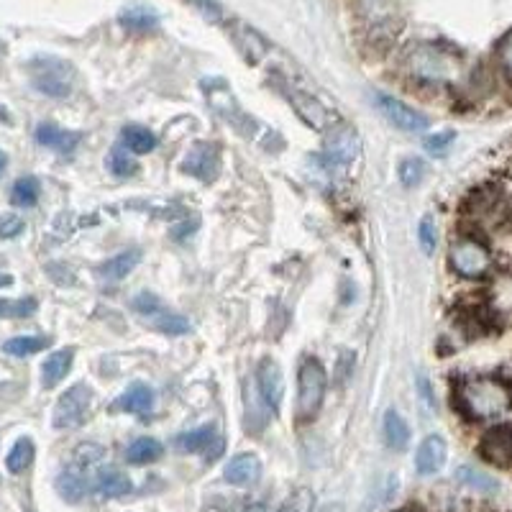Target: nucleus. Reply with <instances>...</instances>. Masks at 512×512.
<instances>
[{
    "instance_id": "obj_1",
    "label": "nucleus",
    "mask_w": 512,
    "mask_h": 512,
    "mask_svg": "<svg viewBox=\"0 0 512 512\" xmlns=\"http://www.w3.org/2000/svg\"><path fill=\"white\" fill-rule=\"evenodd\" d=\"M454 405L472 420H492L512 408V392L497 377H469L456 387Z\"/></svg>"
},
{
    "instance_id": "obj_2",
    "label": "nucleus",
    "mask_w": 512,
    "mask_h": 512,
    "mask_svg": "<svg viewBox=\"0 0 512 512\" xmlns=\"http://www.w3.org/2000/svg\"><path fill=\"white\" fill-rule=\"evenodd\" d=\"M410 75L415 80L425 82V85H443L451 82L459 75V59L443 47H433V44H420L405 59Z\"/></svg>"
},
{
    "instance_id": "obj_3",
    "label": "nucleus",
    "mask_w": 512,
    "mask_h": 512,
    "mask_svg": "<svg viewBox=\"0 0 512 512\" xmlns=\"http://www.w3.org/2000/svg\"><path fill=\"white\" fill-rule=\"evenodd\" d=\"M29 77L39 93L49 98H67L75 88V67L57 57H39L29 64Z\"/></svg>"
},
{
    "instance_id": "obj_4",
    "label": "nucleus",
    "mask_w": 512,
    "mask_h": 512,
    "mask_svg": "<svg viewBox=\"0 0 512 512\" xmlns=\"http://www.w3.org/2000/svg\"><path fill=\"white\" fill-rule=\"evenodd\" d=\"M328 374L318 359H305L297 372V418L313 420L326 397Z\"/></svg>"
},
{
    "instance_id": "obj_5",
    "label": "nucleus",
    "mask_w": 512,
    "mask_h": 512,
    "mask_svg": "<svg viewBox=\"0 0 512 512\" xmlns=\"http://www.w3.org/2000/svg\"><path fill=\"white\" fill-rule=\"evenodd\" d=\"M448 262L454 267L456 274L466 277V280H479L492 269V254L487 246L477 239H459L451 244L448 251Z\"/></svg>"
},
{
    "instance_id": "obj_6",
    "label": "nucleus",
    "mask_w": 512,
    "mask_h": 512,
    "mask_svg": "<svg viewBox=\"0 0 512 512\" xmlns=\"http://www.w3.org/2000/svg\"><path fill=\"white\" fill-rule=\"evenodd\" d=\"M90 405H93V390L85 382L72 384L70 390L64 392L54 405V428L59 431H72L80 428L88 420Z\"/></svg>"
},
{
    "instance_id": "obj_7",
    "label": "nucleus",
    "mask_w": 512,
    "mask_h": 512,
    "mask_svg": "<svg viewBox=\"0 0 512 512\" xmlns=\"http://www.w3.org/2000/svg\"><path fill=\"white\" fill-rule=\"evenodd\" d=\"M134 310L154 331L164 333V336H182V333L190 331V320L164 308L162 300L154 292H141L139 297H134Z\"/></svg>"
},
{
    "instance_id": "obj_8",
    "label": "nucleus",
    "mask_w": 512,
    "mask_h": 512,
    "mask_svg": "<svg viewBox=\"0 0 512 512\" xmlns=\"http://www.w3.org/2000/svg\"><path fill=\"white\" fill-rule=\"evenodd\" d=\"M374 100H377L379 113H382V116L387 118L392 126L400 128V131H408V134H420V131H425V128L431 126V121H428L423 113L415 111V108H410V105L402 103V100L392 98V95L377 93L374 95Z\"/></svg>"
},
{
    "instance_id": "obj_9",
    "label": "nucleus",
    "mask_w": 512,
    "mask_h": 512,
    "mask_svg": "<svg viewBox=\"0 0 512 512\" xmlns=\"http://www.w3.org/2000/svg\"><path fill=\"white\" fill-rule=\"evenodd\" d=\"M256 390L262 395L264 405L274 413H280L282 400H285V377H282L280 364L274 359H262L259 361V369H256Z\"/></svg>"
},
{
    "instance_id": "obj_10",
    "label": "nucleus",
    "mask_w": 512,
    "mask_h": 512,
    "mask_svg": "<svg viewBox=\"0 0 512 512\" xmlns=\"http://www.w3.org/2000/svg\"><path fill=\"white\" fill-rule=\"evenodd\" d=\"M182 172L203 182H213L221 172V149L216 144H195L182 159Z\"/></svg>"
},
{
    "instance_id": "obj_11",
    "label": "nucleus",
    "mask_w": 512,
    "mask_h": 512,
    "mask_svg": "<svg viewBox=\"0 0 512 512\" xmlns=\"http://www.w3.org/2000/svg\"><path fill=\"white\" fill-rule=\"evenodd\" d=\"M175 443L185 454H200L203 451V454H208V459H216L223 448L221 436H218L213 425H203V428H195V431L180 433Z\"/></svg>"
},
{
    "instance_id": "obj_12",
    "label": "nucleus",
    "mask_w": 512,
    "mask_h": 512,
    "mask_svg": "<svg viewBox=\"0 0 512 512\" xmlns=\"http://www.w3.org/2000/svg\"><path fill=\"white\" fill-rule=\"evenodd\" d=\"M479 451L489 464L512 466V425H497V428L487 431Z\"/></svg>"
},
{
    "instance_id": "obj_13",
    "label": "nucleus",
    "mask_w": 512,
    "mask_h": 512,
    "mask_svg": "<svg viewBox=\"0 0 512 512\" xmlns=\"http://www.w3.org/2000/svg\"><path fill=\"white\" fill-rule=\"evenodd\" d=\"M326 157L333 164H351L359 157V136L349 126L333 128L326 139Z\"/></svg>"
},
{
    "instance_id": "obj_14",
    "label": "nucleus",
    "mask_w": 512,
    "mask_h": 512,
    "mask_svg": "<svg viewBox=\"0 0 512 512\" xmlns=\"http://www.w3.org/2000/svg\"><path fill=\"white\" fill-rule=\"evenodd\" d=\"M446 456L448 446L441 436H425V441L418 446V454H415V469L423 477H431V474L441 472Z\"/></svg>"
},
{
    "instance_id": "obj_15",
    "label": "nucleus",
    "mask_w": 512,
    "mask_h": 512,
    "mask_svg": "<svg viewBox=\"0 0 512 512\" xmlns=\"http://www.w3.org/2000/svg\"><path fill=\"white\" fill-rule=\"evenodd\" d=\"M226 482L233 487H251L262 477V461L254 454H239L233 456L226 464Z\"/></svg>"
},
{
    "instance_id": "obj_16",
    "label": "nucleus",
    "mask_w": 512,
    "mask_h": 512,
    "mask_svg": "<svg viewBox=\"0 0 512 512\" xmlns=\"http://www.w3.org/2000/svg\"><path fill=\"white\" fill-rule=\"evenodd\" d=\"M36 141L59 154H72L77 149V144L82 141V134L67 131V128H59L57 123H39V126H36Z\"/></svg>"
},
{
    "instance_id": "obj_17",
    "label": "nucleus",
    "mask_w": 512,
    "mask_h": 512,
    "mask_svg": "<svg viewBox=\"0 0 512 512\" xmlns=\"http://www.w3.org/2000/svg\"><path fill=\"white\" fill-rule=\"evenodd\" d=\"M72 361H75V349H72V346L49 354L47 361L41 364V384H44L47 390H54V387L70 374Z\"/></svg>"
},
{
    "instance_id": "obj_18",
    "label": "nucleus",
    "mask_w": 512,
    "mask_h": 512,
    "mask_svg": "<svg viewBox=\"0 0 512 512\" xmlns=\"http://www.w3.org/2000/svg\"><path fill=\"white\" fill-rule=\"evenodd\" d=\"M139 262H141V251L139 249H126V251H121V254L111 256L108 262L100 264L98 272H100V277H103V280L121 282V280H126L128 274L134 272L136 267H139Z\"/></svg>"
},
{
    "instance_id": "obj_19",
    "label": "nucleus",
    "mask_w": 512,
    "mask_h": 512,
    "mask_svg": "<svg viewBox=\"0 0 512 512\" xmlns=\"http://www.w3.org/2000/svg\"><path fill=\"white\" fill-rule=\"evenodd\" d=\"M154 408V392L149 384L144 382H134L118 397V410H126V413H136V415H146L152 413Z\"/></svg>"
},
{
    "instance_id": "obj_20",
    "label": "nucleus",
    "mask_w": 512,
    "mask_h": 512,
    "mask_svg": "<svg viewBox=\"0 0 512 512\" xmlns=\"http://www.w3.org/2000/svg\"><path fill=\"white\" fill-rule=\"evenodd\" d=\"M85 469L80 466H67L62 474L57 477V492L67 502H80L82 497L88 495V477H85Z\"/></svg>"
},
{
    "instance_id": "obj_21",
    "label": "nucleus",
    "mask_w": 512,
    "mask_h": 512,
    "mask_svg": "<svg viewBox=\"0 0 512 512\" xmlns=\"http://www.w3.org/2000/svg\"><path fill=\"white\" fill-rule=\"evenodd\" d=\"M131 489H134V484L121 469H100L98 477H95V492L100 497H108V500L128 495Z\"/></svg>"
},
{
    "instance_id": "obj_22",
    "label": "nucleus",
    "mask_w": 512,
    "mask_h": 512,
    "mask_svg": "<svg viewBox=\"0 0 512 512\" xmlns=\"http://www.w3.org/2000/svg\"><path fill=\"white\" fill-rule=\"evenodd\" d=\"M382 431H384V441H387V446H390L392 451H405V448H408L410 428L397 410H387Z\"/></svg>"
},
{
    "instance_id": "obj_23",
    "label": "nucleus",
    "mask_w": 512,
    "mask_h": 512,
    "mask_svg": "<svg viewBox=\"0 0 512 512\" xmlns=\"http://www.w3.org/2000/svg\"><path fill=\"white\" fill-rule=\"evenodd\" d=\"M49 346H52V338L49 336H16L8 338L6 344H3V354L24 359V356H34L39 351L49 349Z\"/></svg>"
},
{
    "instance_id": "obj_24",
    "label": "nucleus",
    "mask_w": 512,
    "mask_h": 512,
    "mask_svg": "<svg viewBox=\"0 0 512 512\" xmlns=\"http://www.w3.org/2000/svg\"><path fill=\"white\" fill-rule=\"evenodd\" d=\"M121 136H123V144H126L128 152L149 154V152H154V149H157V136H154L149 128L136 126V123H131V126L123 128Z\"/></svg>"
},
{
    "instance_id": "obj_25",
    "label": "nucleus",
    "mask_w": 512,
    "mask_h": 512,
    "mask_svg": "<svg viewBox=\"0 0 512 512\" xmlns=\"http://www.w3.org/2000/svg\"><path fill=\"white\" fill-rule=\"evenodd\" d=\"M162 451L164 448L157 438H136V441L126 448V461L134 466L152 464V461H157L159 456H162Z\"/></svg>"
},
{
    "instance_id": "obj_26",
    "label": "nucleus",
    "mask_w": 512,
    "mask_h": 512,
    "mask_svg": "<svg viewBox=\"0 0 512 512\" xmlns=\"http://www.w3.org/2000/svg\"><path fill=\"white\" fill-rule=\"evenodd\" d=\"M34 456H36L34 441H31V438H18V441L13 443V448L8 451V456H6L8 472H11V474L26 472V469L31 466V461H34Z\"/></svg>"
},
{
    "instance_id": "obj_27",
    "label": "nucleus",
    "mask_w": 512,
    "mask_h": 512,
    "mask_svg": "<svg viewBox=\"0 0 512 512\" xmlns=\"http://www.w3.org/2000/svg\"><path fill=\"white\" fill-rule=\"evenodd\" d=\"M157 13L146 6H128L121 11V24L131 31H149L157 26Z\"/></svg>"
},
{
    "instance_id": "obj_28",
    "label": "nucleus",
    "mask_w": 512,
    "mask_h": 512,
    "mask_svg": "<svg viewBox=\"0 0 512 512\" xmlns=\"http://www.w3.org/2000/svg\"><path fill=\"white\" fill-rule=\"evenodd\" d=\"M39 195H41V185L36 177H21L16 180L11 190V203L16 208H34L39 203Z\"/></svg>"
},
{
    "instance_id": "obj_29",
    "label": "nucleus",
    "mask_w": 512,
    "mask_h": 512,
    "mask_svg": "<svg viewBox=\"0 0 512 512\" xmlns=\"http://www.w3.org/2000/svg\"><path fill=\"white\" fill-rule=\"evenodd\" d=\"M108 169H111L116 177H134L139 164H136V159L131 157V152H128L126 146L116 144L111 149V154H108Z\"/></svg>"
},
{
    "instance_id": "obj_30",
    "label": "nucleus",
    "mask_w": 512,
    "mask_h": 512,
    "mask_svg": "<svg viewBox=\"0 0 512 512\" xmlns=\"http://www.w3.org/2000/svg\"><path fill=\"white\" fill-rule=\"evenodd\" d=\"M456 479H459L461 484H466V487L477 489V492H495L497 489L495 479L487 477V474L479 472V469H474V466H461L459 472H456Z\"/></svg>"
},
{
    "instance_id": "obj_31",
    "label": "nucleus",
    "mask_w": 512,
    "mask_h": 512,
    "mask_svg": "<svg viewBox=\"0 0 512 512\" xmlns=\"http://www.w3.org/2000/svg\"><path fill=\"white\" fill-rule=\"evenodd\" d=\"M397 175H400L402 187H408V190H413V187H418L420 182H423V177H425V162H423V159H420V157L402 159L400 169H397Z\"/></svg>"
},
{
    "instance_id": "obj_32",
    "label": "nucleus",
    "mask_w": 512,
    "mask_h": 512,
    "mask_svg": "<svg viewBox=\"0 0 512 512\" xmlns=\"http://www.w3.org/2000/svg\"><path fill=\"white\" fill-rule=\"evenodd\" d=\"M39 303L34 297H21V300H0V318H29L36 313Z\"/></svg>"
},
{
    "instance_id": "obj_33",
    "label": "nucleus",
    "mask_w": 512,
    "mask_h": 512,
    "mask_svg": "<svg viewBox=\"0 0 512 512\" xmlns=\"http://www.w3.org/2000/svg\"><path fill=\"white\" fill-rule=\"evenodd\" d=\"M105 456L103 446H98V443H82V446L75 448V454H72V464L80 466V469H93L95 464H100Z\"/></svg>"
},
{
    "instance_id": "obj_34",
    "label": "nucleus",
    "mask_w": 512,
    "mask_h": 512,
    "mask_svg": "<svg viewBox=\"0 0 512 512\" xmlns=\"http://www.w3.org/2000/svg\"><path fill=\"white\" fill-rule=\"evenodd\" d=\"M292 98H295V105H297V111L303 113V118L308 123H313V126H323V121H326V113H323V108H320L318 103H315V100H310L308 95H300V93H295L292 95Z\"/></svg>"
},
{
    "instance_id": "obj_35",
    "label": "nucleus",
    "mask_w": 512,
    "mask_h": 512,
    "mask_svg": "<svg viewBox=\"0 0 512 512\" xmlns=\"http://www.w3.org/2000/svg\"><path fill=\"white\" fill-rule=\"evenodd\" d=\"M454 141H456V131L446 128V131H436V134L425 136V149H428L431 154H436V157H443V154L451 149Z\"/></svg>"
},
{
    "instance_id": "obj_36",
    "label": "nucleus",
    "mask_w": 512,
    "mask_h": 512,
    "mask_svg": "<svg viewBox=\"0 0 512 512\" xmlns=\"http://www.w3.org/2000/svg\"><path fill=\"white\" fill-rule=\"evenodd\" d=\"M313 510V492L310 489H297L295 495L287 497L285 505L280 507V512H310Z\"/></svg>"
},
{
    "instance_id": "obj_37",
    "label": "nucleus",
    "mask_w": 512,
    "mask_h": 512,
    "mask_svg": "<svg viewBox=\"0 0 512 512\" xmlns=\"http://www.w3.org/2000/svg\"><path fill=\"white\" fill-rule=\"evenodd\" d=\"M24 231H26V223L21 216H16V213L0 216V239H18Z\"/></svg>"
},
{
    "instance_id": "obj_38",
    "label": "nucleus",
    "mask_w": 512,
    "mask_h": 512,
    "mask_svg": "<svg viewBox=\"0 0 512 512\" xmlns=\"http://www.w3.org/2000/svg\"><path fill=\"white\" fill-rule=\"evenodd\" d=\"M418 239H420V246H423L425 254L431 256L433 251H436L438 236H436V223H433V218H423V221H420Z\"/></svg>"
},
{
    "instance_id": "obj_39",
    "label": "nucleus",
    "mask_w": 512,
    "mask_h": 512,
    "mask_svg": "<svg viewBox=\"0 0 512 512\" xmlns=\"http://www.w3.org/2000/svg\"><path fill=\"white\" fill-rule=\"evenodd\" d=\"M415 384H418V395H420V402H423V408L428 410V413H433V410H436V397H433V387L431 382H428V377L420 372L418 379H415Z\"/></svg>"
},
{
    "instance_id": "obj_40",
    "label": "nucleus",
    "mask_w": 512,
    "mask_h": 512,
    "mask_svg": "<svg viewBox=\"0 0 512 512\" xmlns=\"http://www.w3.org/2000/svg\"><path fill=\"white\" fill-rule=\"evenodd\" d=\"M497 54H500L502 67H505L507 72H512V31L500 41V49H497Z\"/></svg>"
},
{
    "instance_id": "obj_41",
    "label": "nucleus",
    "mask_w": 512,
    "mask_h": 512,
    "mask_svg": "<svg viewBox=\"0 0 512 512\" xmlns=\"http://www.w3.org/2000/svg\"><path fill=\"white\" fill-rule=\"evenodd\" d=\"M351 351H344V354H341V367H338V377H341V382H344L346 377H349V372L351 369H354V361H351V364H346V361L351 359Z\"/></svg>"
},
{
    "instance_id": "obj_42",
    "label": "nucleus",
    "mask_w": 512,
    "mask_h": 512,
    "mask_svg": "<svg viewBox=\"0 0 512 512\" xmlns=\"http://www.w3.org/2000/svg\"><path fill=\"white\" fill-rule=\"evenodd\" d=\"M236 512H272L264 502H244Z\"/></svg>"
},
{
    "instance_id": "obj_43",
    "label": "nucleus",
    "mask_w": 512,
    "mask_h": 512,
    "mask_svg": "<svg viewBox=\"0 0 512 512\" xmlns=\"http://www.w3.org/2000/svg\"><path fill=\"white\" fill-rule=\"evenodd\" d=\"M6 164H8L6 152H0V177H3V172H6Z\"/></svg>"
},
{
    "instance_id": "obj_44",
    "label": "nucleus",
    "mask_w": 512,
    "mask_h": 512,
    "mask_svg": "<svg viewBox=\"0 0 512 512\" xmlns=\"http://www.w3.org/2000/svg\"><path fill=\"white\" fill-rule=\"evenodd\" d=\"M11 277H8V274H0V287H8V285H11Z\"/></svg>"
},
{
    "instance_id": "obj_45",
    "label": "nucleus",
    "mask_w": 512,
    "mask_h": 512,
    "mask_svg": "<svg viewBox=\"0 0 512 512\" xmlns=\"http://www.w3.org/2000/svg\"><path fill=\"white\" fill-rule=\"evenodd\" d=\"M397 512H420V510H415V507H402V510H397Z\"/></svg>"
},
{
    "instance_id": "obj_46",
    "label": "nucleus",
    "mask_w": 512,
    "mask_h": 512,
    "mask_svg": "<svg viewBox=\"0 0 512 512\" xmlns=\"http://www.w3.org/2000/svg\"><path fill=\"white\" fill-rule=\"evenodd\" d=\"M0 267H6V259H3V256H0Z\"/></svg>"
}]
</instances>
